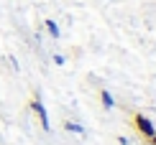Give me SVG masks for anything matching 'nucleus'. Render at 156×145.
<instances>
[{"instance_id": "nucleus-7", "label": "nucleus", "mask_w": 156, "mask_h": 145, "mask_svg": "<svg viewBox=\"0 0 156 145\" xmlns=\"http://www.w3.org/2000/svg\"><path fill=\"white\" fill-rule=\"evenodd\" d=\"M148 143H151V145H156V135H154V137H148Z\"/></svg>"}, {"instance_id": "nucleus-1", "label": "nucleus", "mask_w": 156, "mask_h": 145, "mask_svg": "<svg viewBox=\"0 0 156 145\" xmlns=\"http://www.w3.org/2000/svg\"><path fill=\"white\" fill-rule=\"evenodd\" d=\"M28 107H31V112L38 117V122H41V130H51V122H49V112H46V107H44V102H41V97L38 94H34L31 97V102H28Z\"/></svg>"}, {"instance_id": "nucleus-2", "label": "nucleus", "mask_w": 156, "mask_h": 145, "mask_svg": "<svg viewBox=\"0 0 156 145\" xmlns=\"http://www.w3.org/2000/svg\"><path fill=\"white\" fill-rule=\"evenodd\" d=\"M133 127L138 130L144 137H154L156 135V125L148 120L146 115H141V112H136V115H133Z\"/></svg>"}, {"instance_id": "nucleus-6", "label": "nucleus", "mask_w": 156, "mask_h": 145, "mask_svg": "<svg viewBox=\"0 0 156 145\" xmlns=\"http://www.w3.org/2000/svg\"><path fill=\"white\" fill-rule=\"evenodd\" d=\"M54 64H56V66H64V56L62 54H54Z\"/></svg>"}, {"instance_id": "nucleus-3", "label": "nucleus", "mask_w": 156, "mask_h": 145, "mask_svg": "<svg viewBox=\"0 0 156 145\" xmlns=\"http://www.w3.org/2000/svg\"><path fill=\"white\" fill-rule=\"evenodd\" d=\"M44 25H46V31H49V36L54 38V41H56V38L62 36V31H59V23H56L54 18H49V21H44Z\"/></svg>"}, {"instance_id": "nucleus-5", "label": "nucleus", "mask_w": 156, "mask_h": 145, "mask_svg": "<svg viewBox=\"0 0 156 145\" xmlns=\"http://www.w3.org/2000/svg\"><path fill=\"white\" fill-rule=\"evenodd\" d=\"M64 130H69V133H77V135H82V133H84V127H82V125H80V122H72V120H67V122H64Z\"/></svg>"}, {"instance_id": "nucleus-4", "label": "nucleus", "mask_w": 156, "mask_h": 145, "mask_svg": "<svg viewBox=\"0 0 156 145\" xmlns=\"http://www.w3.org/2000/svg\"><path fill=\"white\" fill-rule=\"evenodd\" d=\"M100 102H102V107H105V110H113V107H115V97L110 94L108 89L100 92Z\"/></svg>"}]
</instances>
